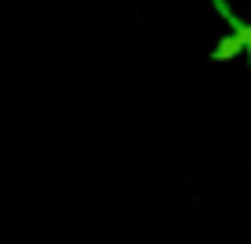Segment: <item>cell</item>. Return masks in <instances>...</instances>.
Segmentation results:
<instances>
[{
  "mask_svg": "<svg viewBox=\"0 0 251 244\" xmlns=\"http://www.w3.org/2000/svg\"><path fill=\"white\" fill-rule=\"evenodd\" d=\"M248 54H251V47H248Z\"/></svg>",
  "mask_w": 251,
  "mask_h": 244,
  "instance_id": "2",
  "label": "cell"
},
{
  "mask_svg": "<svg viewBox=\"0 0 251 244\" xmlns=\"http://www.w3.org/2000/svg\"><path fill=\"white\" fill-rule=\"evenodd\" d=\"M248 47H251V26H237L230 36L215 47V57H219V61H226V57H233L237 51H248Z\"/></svg>",
  "mask_w": 251,
  "mask_h": 244,
  "instance_id": "1",
  "label": "cell"
}]
</instances>
